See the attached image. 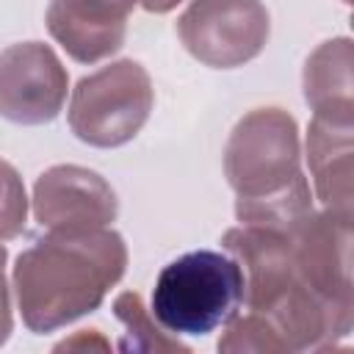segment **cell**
I'll list each match as a JSON object with an SVG mask.
<instances>
[{
	"label": "cell",
	"mask_w": 354,
	"mask_h": 354,
	"mask_svg": "<svg viewBox=\"0 0 354 354\" xmlns=\"http://www.w3.org/2000/svg\"><path fill=\"white\" fill-rule=\"evenodd\" d=\"M127 246L119 232L50 230L14 263V293L30 332H53L97 310L122 279Z\"/></svg>",
	"instance_id": "cell-1"
},
{
	"label": "cell",
	"mask_w": 354,
	"mask_h": 354,
	"mask_svg": "<svg viewBox=\"0 0 354 354\" xmlns=\"http://www.w3.org/2000/svg\"><path fill=\"white\" fill-rule=\"evenodd\" d=\"M221 243L243 271L249 313L266 318L288 351L329 348L351 332V310L329 304L301 279L288 232L241 224Z\"/></svg>",
	"instance_id": "cell-2"
},
{
	"label": "cell",
	"mask_w": 354,
	"mask_h": 354,
	"mask_svg": "<svg viewBox=\"0 0 354 354\" xmlns=\"http://www.w3.org/2000/svg\"><path fill=\"white\" fill-rule=\"evenodd\" d=\"M224 174L235 191V216L246 227L293 232L313 213L301 174L299 130L282 108L249 111L224 147Z\"/></svg>",
	"instance_id": "cell-3"
},
{
	"label": "cell",
	"mask_w": 354,
	"mask_h": 354,
	"mask_svg": "<svg viewBox=\"0 0 354 354\" xmlns=\"http://www.w3.org/2000/svg\"><path fill=\"white\" fill-rule=\"evenodd\" d=\"M243 304V271L232 254L188 252L155 279L152 315L163 332L207 335L235 318Z\"/></svg>",
	"instance_id": "cell-4"
},
{
	"label": "cell",
	"mask_w": 354,
	"mask_h": 354,
	"mask_svg": "<svg viewBox=\"0 0 354 354\" xmlns=\"http://www.w3.org/2000/svg\"><path fill=\"white\" fill-rule=\"evenodd\" d=\"M152 102L155 91L147 69L124 58L80 77L69 100V127L88 147H122L138 136Z\"/></svg>",
	"instance_id": "cell-5"
},
{
	"label": "cell",
	"mask_w": 354,
	"mask_h": 354,
	"mask_svg": "<svg viewBox=\"0 0 354 354\" xmlns=\"http://www.w3.org/2000/svg\"><path fill=\"white\" fill-rule=\"evenodd\" d=\"M268 30V11L260 0H194L177 19L185 50L213 69H235L257 58Z\"/></svg>",
	"instance_id": "cell-6"
},
{
	"label": "cell",
	"mask_w": 354,
	"mask_h": 354,
	"mask_svg": "<svg viewBox=\"0 0 354 354\" xmlns=\"http://www.w3.org/2000/svg\"><path fill=\"white\" fill-rule=\"evenodd\" d=\"M69 77L53 47L19 41L0 53V116L14 124H47L66 100Z\"/></svg>",
	"instance_id": "cell-7"
},
{
	"label": "cell",
	"mask_w": 354,
	"mask_h": 354,
	"mask_svg": "<svg viewBox=\"0 0 354 354\" xmlns=\"http://www.w3.org/2000/svg\"><path fill=\"white\" fill-rule=\"evenodd\" d=\"M301 279L329 304L354 310L351 293V213L324 207L288 232Z\"/></svg>",
	"instance_id": "cell-8"
},
{
	"label": "cell",
	"mask_w": 354,
	"mask_h": 354,
	"mask_svg": "<svg viewBox=\"0 0 354 354\" xmlns=\"http://www.w3.org/2000/svg\"><path fill=\"white\" fill-rule=\"evenodd\" d=\"M116 213L113 188L91 169L53 166L33 185V216L47 230H97Z\"/></svg>",
	"instance_id": "cell-9"
},
{
	"label": "cell",
	"mask_w": 354,
	"mask_h": 354,
	"mask_svg": "<svg viewBox=\"0 0 354 354\" xmlns=\"http://www.w3.org/2000/svg\"><path fill=\"white\" fill-rule=\"evenodd\" d=\"M47 30L75 61L97 64L124 44L127 11L102 0H53Z\"/></svg>",
	"instance_id": "cell-10"
},
{
	"label": "cell",
	"mask_w": 354,
	"mask_h": 354,
	"mask_svg": "<svg viewBox=\"0 0 354 354\" xmlns=\"http://www.w3.org/2000/svg\"><path fill=\"white\" fill-rule=\"evenodd\" d=\"M354 124L313 116L307 127V163L324 207L351 213L354 196Z\"/></svg>",
	"instance_id": "cell-11"
},
{
	"label": "cell",
	"mask_w": 354,
	"mask_h": 354,
	"mask_svg": "<svg viewBox=\"0 0 354 354\" xmlns=\"http://www.w3.org/2000/svg\"><path fill=\"white\" fill-rule=\"evenodd\" d=\"M304 100L321 119L354 124L351 39L324 41L304 64Z\"/></svg>",
	"instance_id": "cell-12"
},
{
	"label": "cell",
	"mask_w": 354,
	"mask_h": 354,
	"mask_svg": "<svg viewBox=\"0 0 354 354\" xmlns=\"http://www.w3.org/2000/svg\"><path fill=\"white\" fill-rule=\"evenodd\" d=\"M113 313L116 318L127 326L130 340L122 343L124 348H144V351H188L177 337H166V332H160L155 326V315H149V310H144V301L138 293L127 290L119 293L113 301Z\"/></svg>",
	"instance_id": "cell-13"
},
{
	"label": "cell",
	"mask_w": 354,
	"mask_h": 354,
	"mask_svg": "<svg viewBox=\"0 0 354 354\" xmlns=\"http://www.w3.org/2000/svg\"><path fill=\"white\" fill-rule=\"evenodd\" d=\"M227 324L230 326L227 335L218 340V351H263V354L288 351L279 335L274 332V326L254 313L243 318H230Z\"/></svg>",
	"instance_id": "cell-14"
},
{
	"label": "cell",
	"mask_w": 354,
	"mask_h": 354,
	"mask_svg": "<svg viewBox=\"0 0 354 354\" xmlns=\"http://www.w3.org/2000/svg\"><path fill=\"white\" fill-rule=\"evenodd\" d=\"M28 196L17 169L0 158V241H11L25 230Z\"/></svg>",
	"instance_id": "cell-15"
},
{
	"label": "cell",
	"mask_w": 354,
	"mask_h": 354,
	"mask_svg": "<svg viewBox=\"0 0 354 354\" xmlns=\"http://www.w3.org/2000/svg\"><path fill=\"white\" fill-rule=\"evenodd\" d=\"M11 326H14V318H11V299L6 285V249L0 246V343L8 340Z\"/></svg>",
	"instance_id": "cell-16"
},
{
	"label": "cell",
	"mask_w": 354,
	"mask_h": 354,
	"mask_svg": "<svg viewBox=\"0 0 354 354\" xmlns=\"http://www.w3.org/2000/svg\"><path fill=\"white\" fill-rule=\"evenodd\" d=\"M141 3V8H147V11H152V14H166V11H171L174 6H180L183 0H138Z\"/></svg>",
	"instance_id": "cell-17"
},
{
	"label": "cell",
	"mask_w": 354,
	"mask_h": 354,
	"mask_svg": "<svg viewBox=\"0 0 354 354\" xmlns=\"http://www.w3.org/2000/svg\"><path fill=\"white\" fill-rule=\"evenodd\" d=\"M102 3H111V6H116V8H122V11H133V6L138 3V0H102Z\"/></svg>",
	"instance_id": "cell-18"
}]
</instances>
